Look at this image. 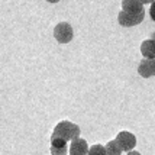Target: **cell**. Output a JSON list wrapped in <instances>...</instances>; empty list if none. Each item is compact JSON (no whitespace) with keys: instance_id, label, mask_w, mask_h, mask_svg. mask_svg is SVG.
I'll return each instance as SVG.
<instances>
[{"instance_id":"1","label":"cell","mask_w":155,"mask_h":155,"mask_svg":"<svg viewBox=\"0 0 155 155\" xmlns=\"http://www.w3.org/2000/svg\"><path fill=\"white\" fill-rule=\"evenodd\" d=\"M80 128L78 125H75L70 120H62L60 123H57V126L54 128V132H52V136H57V138H62L65 141H74L77 138H80Z\"/></svg>"},{"instance_id":"2","label":"cell","mask_w":155,"mask_h":155,"mask_svg":"<svg viewBox=\"0 0 155 155\" xmlns=\"http://www.w3.org/2000/svg\"><path fill=\"white\" fill-rule=\"evenodd\" d=\"M74 36V31L68 22H60L54 28V38L60 44H68Z\"/></svg>"},{"instance_id":"3","label":"cell","mask_w":155,"mask_h":155,"mask_svg":"<svg viewBox=\"0 0 155 155\" xmlns=\"http://www.w3.org/2000/svg\"><path fill=\"white\" fill-rule=\"evenodd\" d=\"M115 141L119 143L122 151H126V152L132 151L136 147V136L132 132H128V130H120L116 135Z\"/></svg>"},{"instance_id":"4","label":"cell","mask_w":155,"mask_h":155,"mask_svg":"<svg viewBox=\"0 0 155 155\" xmlns=\"http://www.w3.org/2000/svg\"><path fill=\"white\" fill-rule=\"evenodd\" d=\"M143 16H145V12L142 13H126L120 10L119 15H117V22L120 23L122 26H135V25H139L142 20H143Z\"/></svg>"},{"instance_id":"5","label":"cell","mask_w":155,"mask_h":155,"mask_svg":"<svg viewBox=\"0 0 155 155\" xmlns=\"http://www.w3.org/2000/svg\"><path fill=\"white\" fill-rule=\"evenodd\" d=\"M67 141L62 138L51 136V154L52 155H67Z\"/></svg>"},{"instance_id":"6","label":"cell","mask_w":155,"mask_h":155,"mask_svg":"<svg viewBox=\"0 0 155 155\" xmlns=\"http://www.w3.org/2000/svg\"><path fill=\"white\" fill-rule=\"evenodd\" d=\"M88 154V143L83 138H77L71 141L70 147V155H87Z\"/></svg>"},{"instance_id":"7","label":"cell","mask_w":155,"mask_h":155,"mask_svg":"<svg viewBox=\"0 0 155 155\" xmlns=\"http://www.w3.org/2000/svg\"><path fill=\"white\" fill-rule=\"evenodd\" d=\"M122 10L126 13H142L143 5L139 0H122Z\"/></svg>"},{"instance_id":"8","label":"cell","mask_w":155,"mask_h":155,"mask_svg":"<svg viewBox=\"0 0 155 155\" xmlns=\"http://www.w3.org/2000/svg\"><path fill=\"white\" fill-rule=\"evenodd\" d=\"M141 54L143 58L147 60H152L155 58V41L154 39H147L141 44Z\"/></svg>"},{"instance_id":"9","label":"cell","mask_w":155,"mask_h":155,"mask_svg":"<svg viewBox=\"0 0 155 155\" xmlns=\"http://www.w3.org/2000/svg\"><path fill=\"white\" fill-rule=\"evenodd\" d=\"M138 73H139V75L143 77V78H149V77H152V73H151V65H149V60L142 58V61L139 62V65H138Z\"/></svg>"},{"instance_id":"10","label":"cell","mask_w":155,"mask_h":155,"mask_svg":"<svg viewBox=\"0 0 155 155\" xmlns=\"http://www.w3.org/2000/svg\"><path fill=\"white\" fill-rule=\"evenodd\" d=\"M104 148H106V152L107 155H120L122 152V148L119 147V143L113 139V141H109L106 145H104Z\"/></svg>"},{"instance_id":"11","label":"cell","mask_w":155,"mask_h":155,"mask_svg":"<svg viewBox=\"0 0 155 155\" xmlns=\"http://www.w3.org/2000/svg\"><path fill=\"white\" fill-rule=\"evenodd\" d=\"M87 155H107V152H106V148H104L103 145L96 143V145H93V147L88 148V154Z\"/></svg>"},{"instance_id":"12","label":"cell","mask_w":155,"mask_h":155,"mask_svg":"<svg viewBox=\"0 0 155 155\" xmlns=\"http://www.w3.org/2000/svg\"><path fill=\"white\" fill-rule=\"evenodd\" d=\"M149 15H151V19L155 22V2L151 3V7H149Z\"/></svg>"},{"instance_id":"13","label":"cell","mask_w":155,"mask_h":155,"mask_svg":"<svg viewBox=\"0 0 155 155\" xmlns=\"http://www.w3.org/2000/svg\"><path fill=\"white\" fill-rule=\"evenodd\" d=\"M149 65H151V73H152V75H155V58L149 60Z\"/></svg>"},{"instance_id":"14","label":"cell","mask_w":155,"mask_h":155,"mask_svg":"<svg viewBox=\"0 0 155 155\" xmlns=\"http://www.w3.org/2000/svg\"><path fill=\"white\" fill-rule=\"evenodd\" d=\"M142 5H149V3H154L155 0H139Z\"/></svg>"},{"instance_id":"15","label":"cell","mask_w":155,"mask_h":155,"mask_svg":"<svg viewBox=\"0 0 155 155\" xmlns=\"http://www.w3.org/2000/svg\"><path fill=\"white\" fill-rule=\"evenodd\" d=\"M128 155H141V152H138V151H135V149H132V151H129Z\"/></svg>"},{"instance_id":"16","label":"cell","mask_w":155,"mask_h":155,"mask_svg":"<svg viewBox=\"0 0 155 155\" xmlns=\"http://www.w3.org/2000/svg\"><path fill=\"white\" fill-rule=\"evenodd\" d=\"M47 2H49V3H57V2H60V0H47Z\"/></svg>"},{"instance_id":"17","label":"cell","mask_w":155,"mask_h":155,"mask_svg":"<svg viewBox=\"0 0 155 155\" xmlns=\"http://www.w3.org/2000/svg\"><path fill=\"white\" fill-rule=\"evenodd\" d=\"M151 39H154V41H155V32H154L152 35H151Z\"/></svg>"}]
</instances>
